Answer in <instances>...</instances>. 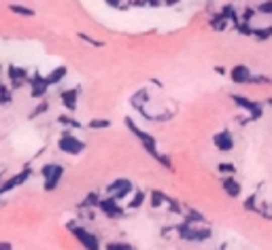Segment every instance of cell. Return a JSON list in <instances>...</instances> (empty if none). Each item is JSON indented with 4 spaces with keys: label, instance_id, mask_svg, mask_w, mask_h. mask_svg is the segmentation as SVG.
Returning a JSON list of instances; mask_svg holds the SVG:
<instances>
[{
    "label": "cell",
    "instance_id": "obj_37",
    "mask_svg": "<svg viewBox=\"0 0 272 250\" xmlns=\"http://www.w3.org/2000/svg\"><path fill=\"white\" fill-rule=\"evenodd\" d=\"M255 7H257V13L259 15L272 17V0H261V3H257Z\"/></svg>",
    "mask_w": 272,
    "mask_h": 250
},
{
    "label": "cell",
    "instance_id": "obj_44",
    "mask_svg": "<svg viewBox=\"0 0 272 250\" xmlns=\"http://www.w3.org/2000/svg\"><path fill=\"white\" fill-rule=\"evenodd\" d=\"M215 250H228V244H226V242H221V244H219Z\"/></svg>",
    "mask_w": 272,
    "mask_h": 250
},
{
    "label": "cell",
    "instance_id": "obj_45",
    "mask_svg": "<svg viewBox=\"0 0 272 250\" xmlns=\"http://www.w3.org/2000/svg\"><path fill=\"white\" fill-rule=\"evenodd\" d=\"M266 106H270V108H272V98H268V100H266Z\"/></svg>",
    "mask_w": 272,
    "mask_h": 250
},
{
    "label": "cell",
    "instance_id": "obj_42",
    "mask_svg": "<svg viewBox=\"0 0 272 250\" xmlns=\"http://www.w3.org/2000/svg\"><path fill=\"white\" fill-rule=\"evenodd\" d=\"M0 250H13V244L7 239H0Z\"/></svg>",
    "mask_w": 272,
    "mask_h": 250
},
{
    "label": "cell",
    "instance_id": "obj_39",
    "mask_svg": "<svg viewBox=\"0 0 272 250\" xmlns=\"http://www.w3.org/2000/svg\"><path fill=\"white\" fill-rule=\"evenodd\" d=\"M236 123L240 125V128H245V125H249V123H255V121L251 119L249 114H245V112H243V114H238V117H236Z\"/></svg>",
    "mask_w": 272,
    "mask_h": 250
},
{
    "label": "cell",
    "instance_id": "obj_8",
    "mask_svg": "<svg viewBox=\"0 0 272 250\" xmlns=\"http://www.w3.org/2000/svg\"><path fill=\"white\" fill-rule=\"evenodd\" d=\"M132 193H134V184H132V180H128V178H115L104 189V195L115 197V200H119V202L126 200V197H130Z\"/></svg>",
    "mask_w": 272,
    "mask_h": 250
},
{
    "label": "cell",
    "instance_id": "obj_24",
    "mask_svg": "<svg viewBox=\"0 0 272 250\" xmlns=\"http://www.w3.org/2000/svg\"><path fill=\"white\" fill-rule=\"evenodd\" d=\"M253 38L257 40V43H268V40H272V22L264 24V26H255Z\"/></svg>",
    "mask_w": 272,
    "mask_h": 250
},
{
    "label": "cell",
    "instance_id": "obj_16",
    "mask_svg": "<svg viewBox=\"0 0 272 250\" xmlns=\"http://www.w3.org/2000/svg\"><path fill=\"white\" fill-rule=\"evenodd\" d=\"M181 218L187 221V223H194V225H208L206 214L202 210H198V208H194V206H185L183 216H181Z\"/></svg>",
    "mask_w": 272,
    "mask_h": 250
},
{
    "label": "cell",
    "instance_id": "obj_26",
    "mask_svg": "<svg viewBox=\"0 0 272 250\" xmlns=\"http://www.w3.org/2000/svg\"><path fill=\"white\" fill-rule=\"evenodd\" d=\"M234 32L240 34V36H249V38H253V32H255V24L253 22H240L234 26Z\"/></svg>",
    "mask_w": 272,
    "mask_h": 250
},
{
    "label": "cell",
    "instance_id": "obj_4",
    "mask_svg": "<svg viewBox=\"0 0 272 250\" xmlns=\"http://www.w3.org/2000/svg\"><path fill=\"white\" fill-rule=\"evenodd\" d=\"M230 102L234 104V106L240 110V112H245L249 114L253 121H259V119H264V104L253 100V98H247L245 93H230Z\"/></svg>",
    "mask_w": 272,
    "mask_h": 250
},
{
    "label": "cell",
    "instance_id": "obj_47",
    "mask_svg": "<svg viewBox=\"0 0 272 250\" xmlns=\"http://www.w3.org/2000/svg\"><path fill=\"white\" fill-rule=\"evenodd\" d=\"M0 72H3V64H0Z\"/></svg>",
    "mask_w": 272,
    "mask_h": 250
},
{
    "label": "cell",
    "instance_id": "obj_2",
    "mask_svg": "<svg viewBox=\"0 0 272 250\" xmlns=\"http://www.w3.org/2000/svg\"><path fill=\"white\" fill-rule=\"evenodd\" d=\"M215 231L213 227L208 225H194V223H187V221H181L177 223V237L181 242H187V244H206L208 239H213Z\"/></svg>",
    "mask_w": 272,
    "mask_h": 250
},
{
    "label": "cell",
    "instance_id": "obj_9",
    "mask_svg": "<svg viewBox=\"0 0 272 250\" xmlns=\"http://www.w3.org/2000/svg\"><path fill=\"white\" fill-rule=\"evenodd\" d=\"M7 79H9V85H11V89L17 91V89L26 87L28 83H30V72H28L24 66L11 64V66L7 68Z\"/></svg>",
    "mask_w": 272,
    "mask_h": 250
},
{
    "label": "cell",
    "instance_id": "obj_13",
    "mask_svg": "<svg viewBox=\"0 0 272 250\" xmlns=\"http://www.w3.org/2000/svg\"><path fill=\"white\" fill-rule=\"evenodd\" d=\"M255 72L251 70L247 64H234L228 70V77L234 85H251V79H253Z\"/></svg>",
    "mask_w": 272,
    "mask_h": 250
},
{
    "label": "cell",
    "instance_id": "obj_41",
    "mask_svg": "<svg viewBox=\"0 0 272 250\" xmlns=\"http://www.w3.org/2000/svg\"><path fill=\"white\" fill-rule=\"evenodd\" d=\"M213 70L217 72V75H219V77H228V68H226V66H215Z\"/></svg>",
    "mask_w": 272,
    "mask_h": 250
},
{
    "label": "cell",
    "instance_id": "obj_12",
    "mask_svg": "<svg viewBox=\"0 0 272 250\" xmlns=\"http://www.w3.org/2000/svg\"><path fill=\"white\" fill-rule=\"evenodd\" d=\"M213 147H215L219 153H230V151H234L236 140H234V134L230 132V128H221L219 132L213 134Z\"/></svg>",
    "mask_w": 272,
    "mask_h": 250
},
{
    "label": "cell",
    "instance_id": "obj_25",
    "mask_svg": "<svg viewBox=\"0 0 272 250\" xmlns=\"http://www.w3.org/2000/svg\"><path fill=\"white\" fill-rule=\"evenodd\" d=\"M9 11H11L13 15H19V17H34L36 15V11L32 7H26V5H19V3H11L7 7Z\"/></svg>",
    "mask_w": 272,
    "mask_h": 250
},
{
    "label": "cell",
    "instance_id": "obj_43",
    "mask_svg": "<svg viewBox=\"0 0 272 250\" xmlns=\"http://www.w3.org/2000/svg\"><path fill=\"white\" fill-rule=\"evenodd\" d=\"M179 3H181V0H164L166 7H175V5H179Z\"/></svg>",
    "mask_w": 272,
    "mask_h": 250
},
{
    "label": "cell",
    "instance_id": "obj_10",
    "mask_svg": "<svg viewBox=\"0 0 272 250\" xmlns=\"http://www.w3.org/2000/svg\"><path fill=\"white\" fill-rule=\"evenodd\" d=\"M30 176H32V170H30V168H24L22 172L7 176V178L3 180V184H0V195L11 193L13 189H19V186H22L24 182H28V180H30Z\"/></svg>",
    "mask_w": 272,
    "mask_h": 250
},
{
    "label": "cell",
    "instance_id": "obj_7",
    "mask_svg": "<svg viewBox=\"0 0 272 250\" xmlns=\"http://www.w3.org/2000/svg\"><path fill=\"white\" fill-rule=\"evenodd\" d=\"M28 85H30V98H32V100H45L49 89H51L47 77L41 75L38 70H34L32 75H30V83H28Z\"/></svg>",
    "mask_w": 272,
    "mask_h": 250
},
{
    "label": "cell",
    "instance_id": "obj_1",
    "mask_svg": "<svg viewBox=\"0 0 272 250\" xmlns=\"http://www.w3.org/2000/svg\"><path fill=\"white\" fill-rule=\"evenodd\" d=\"M124 123H126V128H128V132L132 134V136L140 142V147L145 149V153L147 155H151L162 168H166V170H173V159H170V155H166V153H162L159 151V144H157V138L153 136V134H149V132H145L143 128H138L136 125V121L132 119V117H126L124 119Z\"/></svg>",
    "mask_w": 272,
    "mask_h": 250
},
{
    "label": "cell",
    "instance_id": "obj_22",
    "mask_svg": "<svg viewBox=\"0 0 272 250\" xmlns=\"http://www.w3.org/2000/svg\"><path fill=\"white\" fill-rule=\"evenodd\" d=\"M100 200H102V195H100L98 191H89V193L83 197V200H81L79 208H87V210H98Z\"/></svg>",
    "mask_w": 272,
    "mask_h": 250
},
{
    "label": "cell",
    "instance_id": "obj_18",
    "mask_svg": "<svg viewBox=\"0 0 272 250\" xmlns=\"http://www.w3.org/2000/svg\"><path fill=\"white\" fill-rule=\"evenodd\" d=\"M145 202H149V193H145L143 189H136L132 195H130V202L126 206V210H140L145 206Z\"/></svg>",
    "mask_w": 272,
    "mask_h": 250
},
{
    "label": "cell",
    "instance_id": "obj_36",
    "mask_svg": "<svg viewBox=\"0 0 272 250\" xmlns=\"http://www.w3.org/2000/svg\"><path fill=\"white\" fill-rule=\"evenodd\" d=\"M251 85H272V77L264 75V72H255L251 79Z\"/></svg>",
    "mask_w": 272,
    "mask_h": 250
},
{
    "label": "cell",
    "instance_id": "obj_34",
    "mask_svg": "<svg viewBox=\"0 0 272 250\" xmlns=\"http://www.w3.org/2000/svg\"><path fill=\"white\" fill-rule=\"evenodd\" d=\"M257 214L261 218H266V221H272V204L270 202H259V208H257Z\"/></svg>",
    "mask_w": 272,
    "mask_h": 250
},
{
    "label": "cell",
    "instance_id": "obj_15",
    "mask_svg": "<svg viewBox=\"0 0 272 250\" xmlns=\"http://www.w3.org/2000/svg\"><path fill=\"white\" fill-rule=\"evenodd\" d=\"M79 93H81V89L79 87H73V89H64L60 91V104H62V108L66 112L73 114L79 106Z\"/></svg>",
    "mask_w": 272,
    "mask_h": 250
},
{
    "label": "cell",
    "instance_id": "obj_5",
    "mask_svg": "<svg viewBox=\"0 0 272 250\" xmlns=\"http://www.w3.org/2000/svg\"><path fill=\"white\" fill-rule=\"evenodd\" d=\"M58 149L62 151L64 155H68V157H77V155H81L87 149V142L81 140L77 134H73L70 130H64L62 136L58 138Z\"/></svg>",
    "mask_w": 272,
    "mask_h": 250
},
{
    "label": "cell",
    "instance_id": "obj_40",
    "mask_svg": "<svg viewBox=\"0 0 272 250\" xmlns=\"http://www.w3.org/2000/svg\"><path fill=\"white\" fill-rule=\"evenodd\" d=\"M104 3H106L108 7H113V9H119V7L126 3V0H104ZM128 3H130V0H128Z\"/></svg>",
    "mask_w": 272,
    "mask_h": 250
},
{
    "label": "cell",
    "instance_id": "obj_17",
    "mask_svg": "<svg viewBox=\"0 0 272 250\" xmlns=\"http://www.w3.org/2000/svg\"><path fill=\"white\" fill-rule=\"evenodd\" d=\"M170 202V195L162 189H151L149 191V206L153 208V210H159V208H166Z\"/></svg>",
    "mask_w": 272,
    "mask_h": 250
},
{
    "label": "cell",
    "instance_id": "obj_21",
    "mask_svg": "<svg viewBox=\"0 0 272 250\" xmlns=\"http://www.w3.org/2000/svg\"><path fill=\"white\" fill-rule=\"evenodd\" d=\"M66 75H68V68L66 66H56V68H51L47 72V81H49V85L51 87H56V85H60L64 79H66Z\"/></svg>",
    "mask_w": 272,
    "mask_h": 250
},
{
    "label": "cell",
    "instance_id": "obj_20",
    "mask_svg": "<svg viewBox=\"0 0 272 250\" xmlns=\"http://www.w3.org/2000/svg\"><path fill=\"white\" fill-rule=\"evenodd\" d=\"M208 28L213 30V32H226V30L230 28V22L217 11V13H213L208 17Z\"/></svg>",
    "mask_w": 272,
    "mask_h": 250
},
{
    "label": "cell",
    "instance_id": "obj_35",
    "mask_svg": "<svg viewBox=\"0 0 272 250\" xmlns=\"http://www.w3.org/2000/svg\"><path fill=\"white\" fill-rule=\"evenodd\" d=\"M85 128L87 130H108L111 128V119H92Z\"/></svg>",
    "mask_w": 272,
    "mask_h": 250
},
{
    "label": "cell",
    "instance_id": "obj_30",
    "mask_svg": "<svg viewBox=\"0 0 272 250\" xmlns=\"http://www.w3.org/2000/svg\"><path fill=\"white\" fill-rule=\"evenodd\" d=\"M257 15H259V13H257V7H255V5H249V7L243 9V13H240V19H243V22H255Z\"/></svg>",
    "mask_w": 272,
    "mask_h": 250
},
{
    "label": "cell",
    "instance_id": "obj_32",
    "mask_svg": "<svg viewBox=\"0 0 272 250\" xmlns=\"http://www.w3.org/2000/svg\"><path fill=\"white\" fill-rule=\"evenodd\" d=\"M168 212L170 214H175V216H183V210H185V206L181 204V202H177L175 197H170V202H168Z\"/></svg>",
    "mask_w": 272,
    "mask_h": 250
},
{
    "label": "cell",
    "instance_id": "obj_48",
    "mask_svg": "<svg viewBox=\"0 0 272 250\" xmlns=\"http://www.w3.org/2000/svg\"><path fill=\"white\" fill-rule=\"evenodd\" d=\"M206 3H213V0H206Z\"/></svg>",
    "mask_w": 272,
    "mask_h": 250
},
{
    "label": "cell",
    "instance_id": "obj_14",
    "mask_svg": "<svg viewBox=\"0 0 272 250\" xmlns=\"http://www.w3.org/2000/svg\"><path fill=\"white\" fill-rule=\"evenodd\" d=\"M219 184L224 189V193L228 197H232V200H238L243 195V184H240L236 176H219Z\"/></svg>",
    "mask_w": 272,
    "mask_h": 250
},
{
    "label": "cell",
    "instance_id": "obj_33",
    "mask_svg": "<svg viewBox=\"0 0 272 250\" xmlns=\"http://www.w3.org/2000/svg\"><path fill=\"white\" fill-rule=\"evenodd\" d=\"M49 108H51V104H49L47 100H41V104H38V106L28 114V119H38V117H41V114H45Z\"/></svg>",
    "mask_w": 272,
    "mask_h": 250
},
{
    "label": "cell",
    "instance_id": "obj_11",
    "mask_svg": "<svg viewBox=\"0 0 272 250\" xmlns=\"http://www.w3.org/2000/svg\"><path fill=\"white\" fill-rule=\"evenodd\" d=\"M98 210L106 218H122L126 214V208L119 204V200L108 197V195H102V200H100V204H98Z\"/></svg>",
    "mask_w": 272,
    "mask_h": 250
},
{
    "label": "cell",
    "instance_id": "obj_38",
    "mask_svg": "<svg viewBox=\"0 0 272 250\" xmlns=\"http://www.w3.org/2000/svg\"><path fill=\"white\" fill-rule=\"evenodd\" d=\"M104 250H136L130 242H106Z\"/></svg>",
    "mask_w": 272,
    "mask_h": 250
},
{
    "label": "cell",
    "instance_id": "obj_46",
    "mask_svg": "<svg viewBox=\"0 0 272 250\" xmlns=\"http://www.w3.org/2000/svg\"><path fill=\"white\" fill-rule=\"evenodd\" d=\"M3 180H5V178H3V174H0V184H3Z\"/></svg>",
    "mask_w": 272,
    "mask_h": 250
},
{
    "label": "cell",
    "instance_id": "obj_3",
    "mask_svg": "<svg viewBox=\"0 0 272 250\" xmlns=\"http://www.w3.org/2000/svg\"><path fill=\"white\" fill-rule=\"evenodd\" d=\"M66 229L70 233H73V237L77 239L79 244H81L85 250H102V244H100L98 235L89 229L85 223H79V221H68L66 223Z\"/></svg>",
    "mask_w": 272,
    "mask_h": 250
},
{
    "label": "cell",
    "instance_id": "obj_23",
    "mask_svg": "<svg viewBox=\"0 0 272 250\" xmlns=\"http://www.w3.org/2000/svg\"><path fill=\"white\" fill-rule=\"evenodd\" d=\"M58 123L62 125L64 130H70V132H73V130H83V128H85V125H83L81 121H77L73 114H60V117H58Z\"/></svg>",
    "mask_w": 272,
    "mask_h": 250
},
{
    "label": "cell",
    "instance_id": "obj_29",
    "mask_svg": "<svg viewBox=\"0 0 272 250\" xmlns=\"http://www.w3.org/2000/svg\"><path fill=\"white\" fill-rule=\"evenodd\" d=\"M217 172H219V176H236L238 168L232 161H219L217 163Z\"/></svg>",
    "mask_w": 272,
    "mask_h": 250
},
{
    "label": "cell",
    "instance_id": "obj_27",
    "mask_svg": "<svg viewBox=\"0 0 272 250\" xmlns=\"http://www.w3.org/2000/svg\"><path fill=\"white\" fill-rule=\"evenodd\" d=\"M259 193L255 191V193H249L247 197H245V202H243V208L247 212H255L257 214V208H259Z\"/></svg>",
    "mask_w": 272,
    "mask_h": 250
},
{
    "label": "cell",
    "instance_id": "obj_19",
    "mask_svg": "<svg viewBox=\"0 0 272 250\" xmlns=\"http://www.w3.org/2000/svg\"><path fill=\"white\" fill-rule=\"evenodd\" d=\"M219 13H221V15H224V17L228 19L232 28H234V26L240 22V11L236 9V5H232V3H226V5H221Z\"/></svg>",
    "mask_w": 272,
    "mask_h": 250
},
{
    "label": "cell",
    "instance_id": "obj_31",
    "mask_svg": "<svg viewBox=\"0 0 272 250\" xmlns=\"http://www.w3.org/2000/svg\"><path fill=\"white\" fill-rule=\"evenodd\" d=\"M77 38H79V40H83L85 45L94 47V49H100V47H104V43H102V40H96V38H92V36H89V34H85V32H77Z\"/></svg>",
    "mask_w": 272,
    "mask_h": 250
},
{
    "label": "cell",
    "instance_id": "obj_6",
    "mask_svg": "<svg viewBox=\"0 0 272 250\" xmlns=\"http://www.w3.org/2000/svg\"><path fill=\"white\" fill-rule=\"evenodd\" d=\"M41 176H43V189H45L47 193H51V191L58 189L60 180H62V176H64V165L58 163V161H49V163H45L43 168H41Z\"/></svg>",
    "mask_w": 272,
    "mask_h": 250
},
{
    "label": "cell",
    "instance_id": "obj_28",
    "mask_svg": "<svg viewBox=\"0 0 272 250\" xmlns=\"http://www.w3.org/2000/svg\"><path fill=\"white\" fill-rule=\"evenodd\" d=\"M11 102H13V89H11V85H5V83H0V108L9 106Z\"/></svg>",
    "mask_w": 272,
    "mask_h": 250
}]
</instances>
